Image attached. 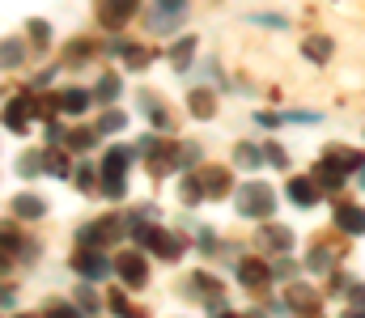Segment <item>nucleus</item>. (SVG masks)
I'll use <instances>...</instances> for the list:
<instances>
[{
  "label": "nucleus",
  "instance_id": "1a4fd4ad",
  "mask_svg": "<svg viewBox=\"0 0 365 318\" xmlns=\"http://www.w3.org/2000/svg\"><path fill=\"white\" fill-rule=\"evenodd\" d=\"M284 302H289V310L302 318H319L323 314V297L314 293V289H306V285H293L289 293H284Z\"/></svg>",
  "mask_w": 365,
  "mask_h": 318
},
{
  "label": "nucleus",
  "instance_id": "f257e3e1",
  "mask_svg": "<svg viewBox=\"0 0 365 318\" xmlns=\"http://www.w3.org/2000/svg\"><path fill=\"white\" fill-rule=\"evenodd\" d=\"M136 153L123 149V144H115V149L102 153V196H110V200H123L128 196V161Z\"/></svg>",
  "mask_w": 365,
  "mask_h": 318
},
{
  "label": "nucleus",
  "instance_id": "6e6552de",
  "mask_svg": "<svg viewBox=\"0 0 365 318\" xmlns=\"http://www.w3.org/2000/svg\"><path fill=\"white\" fill-rule=\"evenodd\" d=\"M119 233H123V225H119V216H102V221H93V225H86V229L77 233V242H81V246H93V250H98V246H106V242H115Z\"/></svg>",
  "mask_w": 365,
  "mask_h": 318
},
{
  "label": "nucleus",
  "instance_id": "4c0bfd02",
  "mask_svg": "<svg viewBox=\"0 0 365 318\" xmlns=\"http://www.w3.org/2000/svg\"><path fill=\"white\" fill-rule=\"evenodd\" d=\"M47 170H51V174H60V179H64V174H73L64 153H47Z\"/></svg>",
  "mask_w": 365,
  "mask_h": 318
},
{
  "label": "nucleus",
  "instance_id": "2eb2a0df",
  "mask_svg": "<svg viewBox=\"0 0 365 318\" xmlns=\"http://www.w3.org/2000/svg\"><path fill=\"white\" fill-rule=\"evenodd\" d=\"M336 225H340L344 233L361 238V233H365V208H361V204H340V208H336Z\"/></svg>",
  "mask_w": 365,
  "mask_h": 318
},
{
  "label": "nucleus",
  "instance_id": "ea45409f",
  "mask_svg": "<svg viewBox=\"0 0 365 318\" xmlns=\"http://www.w3.org/2000/svg\"><path fill=\"white\" fill-rule=\"evenodd\" d=\"M77 306H81L86 314H98V297H93V289H90V285H86V289L77 293Z\"/></svg>",
  "mask_w": 365,
  "mask_h": 318
},
{
  "label": "nucleus",
  "instance_id": "4468645a",
  "mask_svg": "<svg viewBox=\"0 0 365 318\" xmlns=\"http://www.w3.org/2000/svg\"><path fill=\"white\" fill-rule=\"evenodd\" d=\"M13 216H17V221H43V216H47V204H43L38 196H30V191H17V196H13Z\"/></svg>",
  "mask_w": 365,
  "mask_h": 318
},
{
  "label": "nucleus",
  "instance_id": "b1692460",
  "mask_svg": "<svg viewBox=\"0 0 365 318\" xmlns=\"http://www.w3.org/2000/svg\"><path fill=\"white\" fill-rule=\"evenodd\" d=\"M259 238H264L268 246H276V250H289V246H293V233H289L284 225H264V229H259Z\"/></svg>",
  "mask_w": 365,
  "mask_h": 318
},
{
  "label": "nucleus",
  "instance_id": "09e8293b",
  "mask_svg": "<svg viewBox=\"0 0 365 318\" xmlns=\"http://www.w3.org/2000/svg\"><path fill=\"white\" fill-rule=\"evenodd\" d=\"M297 318H302V314H297Z\"/></svg>",
  "mask_w": 365,
  "mask_h": 318
},
{
  "label": "nucleus",
  "instance_id": "cd10ccee",
  "mask_svg": "<svg viewBox=\"0 0 365 318\" xmlns=\"http://www.w3.org/2000/svg\"><path fill=\"white\" fill-rule=\"evenodd\" d=\"M123 127H128V115H123V110H106V115L98 119V132H102V136H115V132H123Z\"/></svg>",
  "mask_w": 365,
  "mask_h": 318
},
{
  "label": "nucleus",
  "instance_id": "423d86ee",
  "mask_svg": "<svg viewBox=\"0 0 365 318\" xmlns=\"http://www.w3.org/2000/svg\"><path fill=\"white\" fill-rule=\"evenodd\" d=\"M115 272H119V280H123V285H132V289H145V280H149V259H145L140 250H119V259H115Z\"/></svg>",
  "mask_w": 365,
  "mask_h": 318
},
{
  "label": "nucleus",
  "instance_id": "79ce46f5",
  "mask_svg": "<svg viewBox=\"0 0 365 318\" xmlns=\"http://www.w3.org/2000/svg\"><path fill=\"white\" fill-rule=\"evenodd\" d=\"M349 293H353V306H365V285H353Z\"/></svg>",
  "mask_w": 365,
  "mask_h": 318
},
{
  "label": "nucleus",
  "instance_id": "37998d69",
  "mask_svg": "<svg viewBox=\"0 0 365 318\" xmlns=\"http://www.w3.org/2000/svg\"><path fill=\"white\" fill-rule=\"evenodd\" d=\"M200 246H204V250H212V246H217V238H212V229H204V233H200Z\"/></svg>",
  "mask_w": 365,
  "mask_h": 318
},
{
  "label": "nucleus",
  "instance_id": "9b49d317",
  "mask_svg": "<svg viewBox=\"0 0 365 318\" xmlns=\"http://www.w3.org/2000/svg\"><path fill=\"white\" fill-rule=\"evenodd\" d=\"M284 191H289V200H293L297 208H314L323 187H319L314 179H289V187H284Z\"/></svg>",
  "mask_w": 365,
  "mask_h": 318
},
{
  "label": "nucleus",
  "instance_id": "58836bf2",
  "mask_svg": "<svg viewBox=\"0 0 365 318\" xmlns=\"http://www.w3.org/2000/svg\"><path fill=\"white\" fill-rule=\"evenodd\" d=\"M47 318H81V306H64V302H56V306H47Z\"/></svg>",
  "mask_w": 365,
  "mask_h": 318
},
{
  "label": "nucleus",
  "instance_id": "20e7f679",
  "mask_svg": "<svg viewBox=\"0 0 365 318\" xmlns=\"http://www.w3.org/2000/svg\"><path fill=\"white\" fill-rule=\"evenodd\" d=\"M136 9H140V0H98V4H93V17H98L106 30H123V26L136 17Z\"/></svg>",
  "mask_w": 365,
  "mask_h": 318
},
{
  "label": "nucleus",
  "instance_id": "e433bc0d",
  "mask_svg": "<svg viewBox=\"0 0 365 318\" xmlns=\"http://www.w3.org/2000/svg\"><path fill=\"white\" fill-rule=\"evenodd\" d=\"M264 157H268V166H276V170H289V157H284L280 144H264Z\"/></svg>",
  "mask_w": 365,
  "mask_h": 318
},
{
  "label": "nucleus",
  "instance_id": "a211bd4d",
  "mask_svg": "<svg viewBox=\"0 0 365 318\" xmlns=\"http://www.w3.org/2000/svg\"><path fill=\"white\" fill-rule=\"evenodd\" d=\"M302 55H306L310 64H327V60H331V38H323V34H306V38H302Z\"/></svg>",
  "mask_w": 365,
  "mask_h": 318
},
{
  "label": "nucleus",
  "instance_id": "c9c22d12",
  "mask_svg": "<svg viewBox=\"0 0 365 318\" xmlns=\"http://www.w3.org/2000/svg\"><path fill=\"white\" fill-rule=\"evenodd\" d=\"M153 9H158V13H179V17H187L191 0H153Z\"/></svg>",
  "mask_w": 365,
  "mask_h": 318
},
{
  "label": "nucleus",
  "instance_id": "a19ab883",
  "mask_svg": "<svg viewBox=\"0 0 365 318\" xmlns=\"http://www.w3.org/2000/svg\"><path fill=\"white\" fill-rule=\"evenodd\" d=\"M73 179H77V187H81V191H93V170H90V166H77V170H73Z\"/></svg>",
  "mask_w": 365,
  "mask_h": 318
},
{
  "label": "nucleus",
  "instance_id": "c85d7f7f",
  "mask_svg": "<svg viewBox=\"0 0 365 318\" xmlns=\"http://www.w3.org/2000/svg\"><path fill=\"white\" fill-rule=\"evenodd\" d=\"M247 21L251 26H264V30H289V17L284 13H251Z\"/></svg>",
  "mask_w": 365,
  "mask_h": 318
},
{
  "label": "nucleus",
  "instance_id": "2f4dec72",
  "mask_svg": "<svg viewBox=\"0 0 365 318\" xmlns=\"http://www.w3.org/2000/svg\"><path fill=\"white\" fill-rule=\"evenodd\" d=\"M106 306H110L119 318H145V310H132V302H128L123 293H110V297H106Z\"/></svg>",
  "mask_w": 365,
  "mask_h": 318
},
{
  "label": "nucleus",
  "instance_id": "6ab92c4d",
  "mask_svg": "<svg viewBox=\"0 0 365 318\" xmlns=\"http://www.w3.org/2000/svg\"><path fill=\"white\" fill-rule=\"evenodd\" d=\"M140 110L153 119V127H158V132H170V127H175V119H170V110H166V102H162V98L145 94V98H140Z\"/></svg>",
  "mask_w": 365,
  "mask_h": 318
},
{
  "label": "nucleus",
  "instance_id": "473e14b6",
  "mask_svg": "<svg viewBox=\"0 0 365 318\" xmlns=\"http://www.w3.org/2000/svg\"><path fill=\"white\" fill-rule=\"evenodd\" d=\"M26 30H30L34 47H47V43H51V26H47L43 17H30V26H26Z\"/></svg>",
  "mask_w": 365,
  "mask_h": 318
},
{
  "label": "nucleus",
  "instance_id": "412c9836",
  "mask_svg": "<svg viewBox=\"0 0 365 318\" xmlns=\"http://www.w3.org/2000/svg\"><path fill=\"white\" fill-rule=\"evenodd\" d=\"M182 21H187V17H179V13H158V9H149V21H145V26H149L153 34H175Z\"/></svg>",
  "mask_w": 365,
  "mask_h": 318
},
{
  "label": "nucleus",
  "instance_id": "c756f323",
  "mask_svg": "<svg viewBox=\"0 0 365 318\" xmlns=\"http://www.w3.org/2000/svg\"><path fill=\"white\" fill-rule=\"evenodd\" d=\"M187 285H191V289H200V297H212V293H221V280H217V276H208V272H195Z\"/></svg>",
  "mask_w": 365,
  "mask_h": 318
},
{
  "label": "nucleus",
  "instance_id": "9d476101",
  "mask_svg": "<svg viewBox=\"0 0 365 318\" xmlns=\"http://www.w3.org/2000/svg\"><path fill=\"white\" fill-rule=\"evenodd\" d=\"M344 179H349V170L323 153V157H319V166H314V183H319L323 191H336V187H344Z\"/></svg>",
  "mask_w": 365,
  "mask_h": 318
},
{
  "label": "nucleus",
  "instance_id": "de8ad7c7",
  "mask_svg": "<svg viewBox=\"0 0 365 318\" xmlns=\"http://www.w3.org/2000/svg\"><path fill=\"white\" fill-rule=\"evenodd\" d=\"M17 318H30V314H17Z\"/></svg>",
  "mask_w": 365,
  "mask_h": 318
},
{
  "label": "nucleus",
  "instance_id": "5701e85b",
  "mask_svg": "<svg viewBox=\"0 0 365 318\" xmlns=\"http://www.w3.org/2000/svg\"><path fill=\"white\" fill-rule=\"evenodd\" d=\"M336 267V255L327 250V246H314L310 255H306V272H314V276H327Z\"/></svg>",
  "mask_w": 365,
  "mask_h": 318
},
{
  "label": "nucleus",
  "instance_id": "0eeeda50",
  "mask_svg": "<svg viewBox=\"0 0 365 318\" xmlns=\"http://www.w3.org/2000/svg\"><path fill=\"white\" fill-rule=\"evenodd\" d=\"M73 272H77L81 280H102V276H110V272H115V263H110L102 250L86 246V250H77V255H73Z\"/></svg>",
  "mask_w": 365,
  "mask_h": 318
},
{
  "label": "nucleus",
  "instance_id": "c03bdc74",
  "mask_svg": "<svg viewBox=\"0 0 365 318\" xmlns=\"http://www.w3.org/2000/svg\"><path fill=\"white\" fill-rule=\"evenodd\" d=\"M344 318H365V306H353V310H349Z\"/></svg>",
  "mask_w": 365,
  "mask_h": 318
},
{
  "label": "nucleus",
  "instance_id": "393cba45",
  "mask_svg": "<svg viewBox=\"0 0 365 318\" xmlns=\"http://www.w3.org/2000/svg\"><path fill=\"white\" fill-rule=\"evenodd\" d=\"M191 55H195V34H182L179 43L170 47V60H175V68H187V64H191Z\"/></svg>",
  "mask_w": 365,
  "mask_h": 318
},
{
  "label": "nucleus",
  "instance_id": "a878e982",
  "mask_svg": "<svg viewBox=\"0 0 365 318\" xmlns=\"http://www.w3.org/2000/svg\"><path fill=\"white\" fill-rule=\"evenodd\" d=\"M98 136H102L98 127H77V132H68V140H64V144H68V149H77V153H86V149H93V140H98Z\"/></svg>",
  "mask_w": 365,
  "mask_h": 318
},
{
  "label": "nucleus",
  "instance_id": "7ed1b4c3",
  "mask_svg": "<svg viewBox=\"0 0 365 318\" xmlns=\"http://www.w3.org/2000/svg\"><path fill=\"white\" fill-rule=\"evenodd\" d=\"M132 238H136L140 246H149L153 255H162V259H179L182 255V242L175 238V233L158 229V225H140V221H132Z\"/></svg>",
  "mask_w": 365,
  "mask_h": 318
},
{
  "label": "nucleus",
  "instance_id": "dca6fc26",
  "mask_svg": "<svg viewBox=\"0 0 365 318\" xmlns=\"http://www.w3.org/2000/svg\"><path fill=\"white\" fill-rule=\"evenodd\" d=\"M187 110L195 119H212L217 115V90H187Z\"/></svg>",
  "mask_w": 365,
  "mask_h": 318
},
{
  "label": "nucleus",
  "instance_id": "a18cd8bd",
  "mask_svg": "<svg viewBox=\"0 0 365 318\" xmlns=\"http://www.w3.org/2000/svg\"><path fill=\"white\" fill-rule=\"evenodd\" d=\"M357 187H365V161H361V170H357Z\"/></svg>",
  "mask_w": 365,
  "mask_h": 318
},
{
  "label": "nucleus",
  "instance_id": "ddd939ff",
  "mask_svg": "<svg viewBox=\"0 0 365 318\" xmlns=\"http://www.w3.org/2000/svg\"><path fill=\"white\" fill-rule=\"evenodd\" d=\"M30 106H34L30 94H26V98H9V106H4V127L21 136V132L30 127Z\"/></svg>",
  "mask_w": 365,
  "mask_h": 318
},
{
  "label": "nucleus",
  "instance_id": "7c9ffc66",
  "mask_svg": "<svg viewBox=\"0 0 365 318\" xmlns=\"http://www.w3.org/2000/svg\"><path fill=\"white\" fill-rule=\"evenodd\" d=\"M179 200L187 204V208L204 200V187H200V179H182V183H179Z\"/></svg>",
  "mask_w": 365,
  "mask_h": 318
},
{
  "label": "nucleus",
  "instance_id": "f03ea898",
  "mask_svg": "<svg viewBox=\"0 0 365 318\" xmlns=\"http://www.w3.org/2000/svg\"><path fill=\"white\" fill-rule=\"evenodd\" d=\"M234 204L242 216H255V221H272L276 212V191L268 183H242L238 191H234Z\"/></svg>",
  "mask_w": 365,
  "mask_h": 318
},
{
  "label": "nucleus",
  "instance_id": "aec40b11",
  "mask_svg": "<svg viewBox=\"0 0 365 318\" xmlns=\"http://www.w3.org/2000/svg\"><path fill=\"white\" fill-rule=\"evenodd\" d=\"M259 161H268L259 144H251V140L234 144V166H238V170H259Z\"/></svg>",
  "mask_w": 365,
  "mask_h": 318
},
{
  "label": "nucleus",
  "instance_id": "f8f14e48",
  "mask_svg": "<svg viewBox=\"0 0 365 318\" xmlns=\"http://www.w3.org/2000/svg\"><path fill=\"white\" fill-rule=\"evenodd\" d=\"M238 280H242L247 289H264V285L272 280V267H268L264 259H242V263H238Z\"/></svg>",
  "mask_w": 365,
  "mask_h": 318
},
{
  "label": "nucleus",
  "instance_id": "39448f33",
  "mask_svg": "<svg viewBox=\"0 0 365 318\" xmlns=\"http://www.w3.org/2000/svg\"><path fill=\"white\" fill-rule=\"evenodd\" d=\"M195 179H200V187H204V200H225V196L238 191V187H234V174H230L225 166H204Z\"/></svg>",
  "mask_w": 365,
  "mask_h": 318
},
{
  "label": "nucleus",
  "instance_id": "49530a36",
  "mask_svg": "<svg viewBox=\"0 0 365 318\" xmlns=\"http://www.w3.org/2000/svg\"><path fill=\"white\" fill-rule=\"evenodd\" d=\"M221 318H238V314H230V310H225V314H221Z\"/></svg>",
  "mask_w": 365,
  "mask_h": 318
},
{
  "label": "nucleus",
  "instance_id": "72a5a7b5",
  "mask_svg": "<svg viewBox=\"0 0 365 318\" xmlns=\"http://www.w3.org/2000/svg\"><path fill=\"white\" fill-rule=\"evenodd\" d=\"M26 60V43H17V38H4V68H17Z\"/></svg>",
  "mask_w": 365,
  "mask_h": 318
},
{
  "label": "nucleus",
  "instance_id": "bb28decb",
  "mask_svg": "<svg viewBox=\"0 0 365 318\" xmlns=\"http://www.w3.org/2000/svg\"><path fill=\"white\" fill-rule=\"evenodd\" d=\"M38 170H47V153H21V161H17V174H21V179H34Z\"/></svg>",
  "mask_w": 365,
  "mask_h": 318
},
{
  "label": "nucleus",
  "instance_id": "f3484780",
  "mask_svg": "<svg viewBox=\"0 0 365 318\" xmlns=\"http://www.w3.org/2000/svg\"><path fill=\"white\" fill-rule=\"evenodd\" d=\"M60 106H64V115H86L93 106V94L81 85H68V90H60Z\"/></svg>",
  "mask_w": 365,
  "mask_h": 318
},
{
  "label": "nucleus",
  "instance_id": "f704fd0d",
  "mask_svg": "<svg viewBox=\"0 0 365 318\" xmlns=\"http://www.w3.org/2000/svg\"><path fill=\"white\" fill-rule=\"evenodd\" d=\"M90 51H93L90 38H77V43L68 47V64H81V60H90Z\"/></svg>",
  "mask_w": 365,
  "mask_h": 318
},
{
  "label": "nucleus",
  "instance_id": "4be33fe9",
  "mask_svg": "<svg viewBox=\"0 0 365 318\" xmlns=\"http://www.w3.org/2000/svg\"><path fill=\"white\" fill-rule=\"evenodd\" d=\"M119 94H123V77H119V73H106V77L93 85V98H98V102H115Z\"/></svg>",
  "mask_w": 365,
  "mask_h": 318
}]
</instances>
